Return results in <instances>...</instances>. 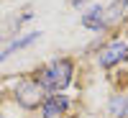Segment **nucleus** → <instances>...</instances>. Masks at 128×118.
I'll return each instance as SVG.
<instances>
[{
  "label": "nucleus",
  "instance_id": "1",
  "mask_svg": "<svg viewBox=\"0 0 128 118\" xmlns=\"http://www.w3.org/2000/svg\"><path fill=\"white\" fill-rule=\"evenodd\" d=\"M72 74H74V62L67 59V57H62V59H51L46 67L36 69L34 77L38 80V85L46 92H62L72 82Z\"/></svg>",
  "mask_w": 128,
  "mask_h": 118
},
{
  "label": "nucleus",
  "instance_id": "2",
  "mask_svg": "<svg viewBox=\"0 0 128 118\" xmlns=\"http://www.w3.org/2000/svg\"><path fill=\"white\" fill-rule=\"evenodd\" d=\"M46 95L49 92L38 85L36 77H23V80L16 85V90H13V100L20 105V108L34 110V108H41V103H44Z\"/></svg>",
  "mask_w": 128,
  "mask_h": 118
},
{
  "label": "nucleus",
  "instance_id": "3",
  "mask_svg": "<svg viewBox=\"0 0 128 118\" xmlns=\"http://www.w3.org/2000/svg\"><path fill=\"white\" fill-rule=\"evenodd\" d=\"M98 62H100L102 69H113L115 64L128 62V44H126L123 39H113L110 44H105V46L100 49Z\"/></svg>",
  "mask_w": 128,
  "mask_h": 118
},
{
  "label": "nucleus",
  "instance_id": "4",
  "mask_svg": "<svg viewBox=\"0 0 128 118\" xmlns=\"http://www.w3.org/2000/svg\"><path fill=\"white\" fill-rule=\"evenodd\" d=\"M69 98L67 95H59V92H49L44 103H41V115L44 118H62L64 113L69 110Z\"/></svg>",
  "mask_w": 128,
  "mask_h": 118
},
{
  "label": "nucleus",
  "instance_id": "5",
  "mask_svg": "<svg viewBox=\"0 0 128 118\" xmlns=\"http://www.w3.org/2000/svg\"><path fill=\"white\" fill-rule=\"evenodd\" d=\"M82 26L84 28H90V31H100L105 28V5H90L87 8V13L82 16Z\"/></svg>",
  "mask_w": 128,
  "mask_h": 118
},
{
  "label": "nucleus",
  "instance_id": "6",
  "mask_svg": "<svg viewBox=\"0 0 128 118\" xmlns=\"http://www.w3.org/2000/svg\"><path fill=\"white\" fill-rule=\"evenodd\" d=\"M108 118H128V95L113 92L108 98Z\"/></svg>",
  "mask_w": 128,
  "mask_h": 118
},
{
  "label": "nucleus",
  "instance_id": "7",
  "mask_svg": "<svg viewBox=\"0 0 128 118\" xmlns=\"http://www.w3.org/2000/svg\"><path fill=\"white\" fill-rule=\"evenodd\" d=\"M41 34H38V31H31V34H26V36H20V39H16V41H10V44L3 49V51H0V64H3L10 54H16V51H20V49H23V46H28V44H34V41L38 39Z\"/></svg>",
  "mask_w": 128,
  "mask_h": 118
},
{
  "label": "nucleus",
  "instance_id": "8",
  "mask_svg": "<svg viewBox=\"0 0 128 118\" xmlns=\"http://www.w3.org/2000/svg\"><path fill=\"white\" fill-rule=\"evenodd\" d=\"M84 3H90V0H69V5H74V8H80V5H84Z\"/></svg>",
  "mask_w": 128,
  "mask_h": 118
},
{
  "label": "nucleus",
  "instance_id": "9",
  "mask_svg": "<svg viewBox=\"0 0 128 118\" xmlns=\"http://www.w3.org/2000/svg\"><path fill=\"white\" fill-rule=\"evenodd\" d=\"M0 118H3V115H0Z\"/></svg>",
  "mask_w": 128,
  "mask_h": 118
}]
</instances>
